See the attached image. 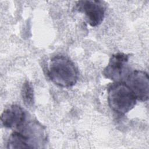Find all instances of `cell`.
Returning a JSON list of instances; mask_svg holds the SVG:
<instances>
[{"instance_id":"cell-1","label":"cell","mask_w":149,"mask_h":149,"mask_svg":"<svg viewBox=\"0 0 149 149\" xmlns=\"http://www.w3.org/2000/svg\"><path fill=\"white\" fill-rule=\"evenodd\" d=\"M48 76L55 84L68 88L77 83L79 72L74 63L68 58L57 55L50 61Z\"/></svg>"},{"instance_id":"cell-2","label":"cell","mask_w":149,"mask_h":149,"mask_svg":"<svg viewBox=\"0 0 149 149\" xmlns=\"http://www.w3.org/2000/svg\"><path fill=\"white\" fill-rule=\"evenodd\" d=\"M136 101L134 93L125 82H114L108 87V102L115 112L126 114L134 108Z\"/></svg>"},{"instance_id":"cell-3","label":"cell","mask_w":149,"mask_h":149,"mask_svg":"<svg viewBox=\"0 0 149 149\" xmlns=\"http://www.w3.org/2000/svg\"><path fill=\"white\" fill-rule=\"evenodd\" d=\"M130 54L118 52L113 54L109 60L107 66L102 71V74L107 79L114 82L123 81L129 73L128 62Z\"/></svg>"},{"instance_id":"cell-4","label":"cell","mask_w":149,"mask_h":149,"mask_svg":"<svg viewBox=\"0 0 149 149\" xmlns=\"http://www.w3.org/2000/svg\"><path fill=\"white\" fill-rule=\"evenodd\" d=\"M76 9L85 15L87 22L92 27L101 24L105 16V8L101 1H79L76 4Z\"/></svg>"},{"instance_id":"cell-5","label":"cell","mask_w":149,"mask_h":149,"mask_svg":"<svg viewBox=\"0 0 149 149\" xmlns=\"http://www.w3.org/2000/svg\"><path fill=\"white\" fill-rule=\"evenodd\" d=\"M125 83L134 93L137 100L146 101L149 97V78L148 74L142 70L129 72Z\"/></svg>"},{"instance_id":"cell-6","label":"cell","mask_w":149,"mask_h":149,"mask_svg":"<svg viewBox=\"0 0 149 149\" xmlns=\"http://www.w3.org/2000/svg\"><path fill=\"white\" fill-rule=\"evenodd\" d=\"M26 115L23 108L18 105H12L3 111L1 120L6 128L19 129L24 125Z\"/></svg>"},{"instance_id":"cell-7","label":"cell","mask_w":149,"mask_h":149,"mask_svg":"<svg viewBox=\"0 0 149 149\" xmlns=\"http://www.w3.org/2000/svg\"><path fill=\"white\" fill-rule=\"evenodd\" d=\"M21 132L27 138L30 148H34V144H41L45 140L43 127L37 122H30L23 127Z\"/></svg>"},{"instance_id":"cell-8","label":"cell","mask_w":149,"mask_h":149,"mask_svg":"<svg viewBox=\"0 0 149 149\" xmlns=\"http://www.w3.org/2000/svg\"><path fill=\"white\" fill-rule=\"evenodd\" d=\"M8 148H30L26 137L21 132H14L9 136L7 142Z\"/></svg>"},{"instance_id":"cell-9","label":"cell","mask_w":149,"mask_h":149,"mask_svg":"<svg viewBox=\"0 0 149 149\" xmlns=\"http://www.w3.org/2000/svg\"><path fill=\"white\" fill-rule=\"evenodd\" d=\"M21 95L25 106L29 108H32L34 104V90L31 84L28 81H26L23 83Z\"/></svg>"}]
</instances>
